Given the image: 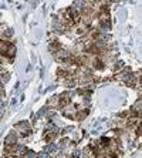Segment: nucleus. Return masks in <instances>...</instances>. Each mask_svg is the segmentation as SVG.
I'll return each mask as SVG.
<instances>
[{"instance_id": "nucleus-4", "label": "nucleus", "mask_w": 142, "mask_h": 158, "mask_svg": "<svg viewBox=\"0 0 142 158\" xmlns=\"http://www.w3.org/2000/svg\"><path fill=\"white\" fill-rule=\"evenodd\" d=\"M17 143V137H14L13 134H10L9 137L6 138V145H13Z\"/></svg>"}, {"instance_id": "nucleus-3", "label": "nucleus", "mask_w": 142, "mask_h": 158, "mask_svg": "<svg viewBox=\"0 0 142 158\" xmlns=\"http://www.w3.org/2000/svg\"><path fill=\"white\" fill-rule=\"evenodd\" d=\"M87 115H88V110H83V111H78L74 118L78 120V121H81V120H84Z\"/></svg>"}, {"instance_id": "nucleus-1", "label": "nucleus", "mask_w": 142, "mask_h": 158, "mask_svg": "<svg viewBox=\"0 0 142 158\" xmlns=\"http://www.w3.org/2000/svg\"><path fill=\"white\" fill-rule=\"evenodd\" d=\"M16 128H17V131H19L20 135H23V137L30 135V132H31V130H30V124H29L27 121H21Z\"/></svg>"}, {"instance_id": "nucleus-2", "label": "nucleus", "mask_w": 142, "mask_h": 158, "mask_svg": "<svg viewBox=\"0 0 142 158\" xmlns=\"http://www.w3.org/2000/svg\"><path fill=\"white\" fill-rule=\"evenodd\" d=\"M48 49H50V51H53V53L61 51V46H60V43H58V41H56V40L50 43V47H48Z\"/></svg>"}]
</instances>
